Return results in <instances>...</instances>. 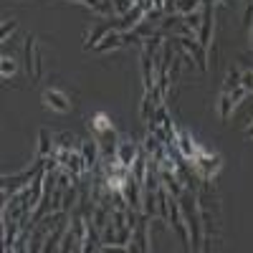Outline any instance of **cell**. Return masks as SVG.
<instances>
[{
    "label": "cell",
    "mask_w": 253,
    "mask_h": 253,
    "mask_svg": "<svg viewBox=\"0 0 253 253\" xmlns=\"http://www.w3.org/2000/svg\"><path fill=\"white\" fill-rule=\"evenodd\" d=\"M91 126H94V129H99V132H107V129H112V124H109L107 114H96V117H94V122H91Z\"/></svg>",
    "instance_id": "obj_2"
},
{
    "label": "cell",
    "mask_w": 253,
    "mask_h": 253,
    "mask_svg": "<svg viewBox=\"0 0 253 253\" xmlns=\"http://www.w3.org/2000/svg\"><path fill=\"white\" fill-rule=\"evenodd\" d=\"M243 86L246 89H253V74H246L243 76Z\"/></svg>",
    "instance_id": "obj_4"
},
{
    "label": "cell",
    "mask_w": 253,
    "mask_h": 253,
    "mask_svg": "<svg viewBox=\"0 0 253 253\" xmlns=\"http://www.w3.org/2000/svg\"><path fill=\"white\" fill-rule=\"evenodd\" d=\"M246 137H253V126H248V129H246Z\"/></svg>",
    "instance_id": "obj_5"
},
{
    "label": "cell",
    "mask_w": 253,
    "mask_h": 253,
    "mask_svg": "<svg viewBox=\"0 0 253 253\" xmlns=\"http://www.w3.org/2000/svg\"><path fill=\"white\" fill-rule=\"evenodd\" d=\"M43 101H46V107H51V109H56V112H69V109H71L69 96L63 94V91H56V89H48V91L43 94Z\"/></svg>",
    "instance_id": "obj_1"
},
{
    "label": "cell",
    "mask_w": 253,
    "mask_h": 253,
    "mask_svg": "<svg viewBox=\"0 0 253 253\" xmlns=\"http://www.w3.org/2000/svg\"><path fill=\"white\" fill-rule=\"evenodd\" d=\"M15 74V61L13 58H3V76L8 79V76H13Z\"/></svg>",
    "instance_id": "obj_3"
}]
</instances>
